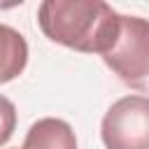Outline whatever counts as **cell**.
Masks as SVG:
<instances>
[{"label":"cell","instance_id":"cell-1","mask_svg":"<svg viewBox=\"0 0 149 149\" xmlns=\"http://www.w3.org/2000/svg\"><path fill=\"white\" fill-rule=\"evenodd\" d=\"M37 23L51 42L102 56L119 35L121 14L102 0H44Z\"/></svg>","mask_w":149,"mask_h":149},{"label":"cell","instance_id":"cell-2","mask_svg":"<svg viewBox=\"0 0 149 149\" xmlns=\"http://www.w3.org/2000/svg\"><path fill=\"white\" fill-rule=\"evenodd\" d=\"M102 61L128 86L144 91L149 77V23L140 16H121L119 35Z\"/></svg>","mask_w":149,"mask_h":149},{"label":"cell","instance_id":"cell-3","mask_svg":"<svg viewBox=\"0 0 149 149\" xmlns=\"http://www.w3.org/2000/svg\"><path fill=\"white\" fill-rule=\"evenodd\" d=\"M100 135L107 149H149V100L126 95L102 116Z\"/></svg>","mask_w":149,"mask_h":149},{"label":"cell","instance_id":"cell-4","mask_svg":"<svg viewBox=\"0 0 149 149\" xmlns=\"http://www.w3.org/2000/svg\"><path fill=\"white\" fill-rule=\"evenodd\" d=\"M21 149H77V137L63 119H40L30 126Z\"/></svg>","mask_w":149,"mask_h":149},{"label":"cell","instance_id":"cell-5","mask_svg":"<svg viewBox=\"0 0 149 149\" xmlns=\"http://www.w3.org/2000/svg\"><path fill=\"white\" fill-rule=\"evenodd\" d=\"M28 63L26 37L12 26L0 23V84L16 79Z\"/></svg>","mask_w":149,"mask_h":149},{"label":"cell","instance_id":"cell-6","mask_svg":"<svg viewBox=\"0 0 149 149\" xmlns=\"http://www.w3.org/2000/svg\"><path fill=\"white\" fill-rule=\"evenodd\" d=\"M16 128V107L9 98L0 95V147L12 137Z\"/></svg>","mask_w":149,"mask_h":149}]
</instances>
